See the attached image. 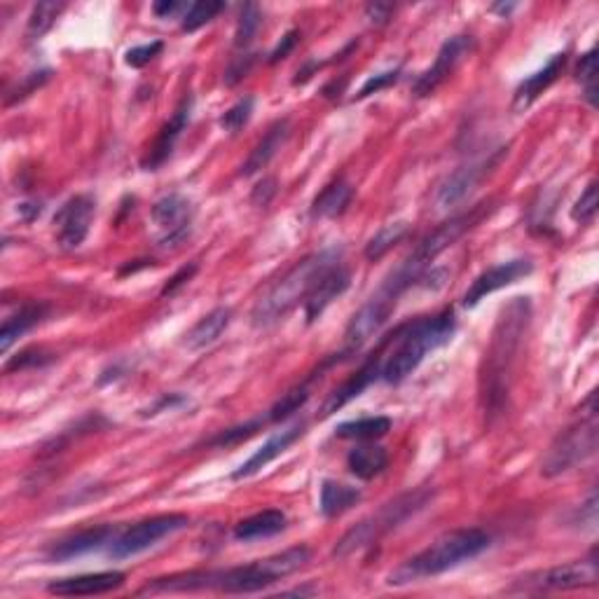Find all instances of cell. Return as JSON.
Returning <instances> with one entry per match:
<instances>
[{
    "label": "cell",
    "mask_w": 599,
    "mask_h": 599,
    "mask_svg": "<svg viewBox=\"0 0 599 599\" xmlns=\"http://www.w3.org/2000/svg\"><path fill=\"white\" fill-rule=\"evenodd\" d=\"M50 354L43 349L33 347V349H24L22 354H17L12 361L5 363V373H12V370H26V368H38V366H45L47 361H50Z\"/></svg>",
    "instance_id": "obj_40"
},
{
    "label": "cell",
    "mask_w": 599,
    "mask_h": 599,
    "mask_svg": "<svg viewBox=\"0 0 599 599\" xmlns=\"http://www.w3.org/2000/svg\"><path fill=\"white\" fill-rule=\"evenodd\" d=\"M354 188L347 181H335L321 190L312 204V218H337L347 211Z\"/></svg>",
    "instance_id": "obj_29"
},
{
    "label": "cell",
    "mask_w": 599,
    "mask_h": 599,
    "mask_svg": "<svg viewBox=\"0 0 599 599\" xmlns=\"http://www.w3.org/2000/svg\"><path fill=\"white\" fill-rule=\"evenodd\" d=\"M433 497L431 490H417L410 494H401L389 504H384L375 515H370L363 522H358L354 529H349L347 534L337 541L335 546V557H349L354 553H361L382 539L384 534L394 532L398 525H403L405 520L412 518L417 511L429 504Z\"/></svg>",
    "instance_id": "obj_8"
},
{
    "label": "cell",
    "mask_w": 599,
    "mask_h": 599,
    "mask_svg": "<svg viewBox=\"0 0 599 599\" xmlns=\"http://www.w3.org/2000/svg\"><path fill=\"white\" fill-rule=\"evenodd\" d=\"M473 45L475 40L471 36H454L445 40L443 47L438 50L436 61H433L431 68H426V71L419 75L412 92L417 96H429L436 92V89L454 73V68L464 61L466 54L473 52Z\"/></svg>",
    "instance_id": "obj_13"
},
{
    "label": "cell",
    "mask_w": 599,
    "mask_h": 599,
    "mask_svg": "<svg viewBox=\"0 0 599 599\" xmlns=\"http://www.w3.org/2000/svg\"><path fill=\"white\" fill-rule=\"evenodd\" d=\"M312 380H314V377H309L307 382L298 384V387L281 396L279 401L274 403V408L270 410L267 419H270V422H284V419L295 415V412H298L302 405L309 401V384H312Z\"/></svg>",
    "instance_id": "obj_34"
},
{
    "label": "cell",
    "mask_w": 599,
    "mask_h": 599,
    "mask_svg": "<svg viewBox=\"0 0 599 599\" xmlns=\"http://www.w3.org/2000/svg\"><path fill=\"white\" fill-rule=\"evenodd\" d=\"M529 323V300L515 298L501 312L494 326L492 342L485 351L483 370H480V398L487 417L499 415L504 410L508 391H511L513 366L518 361L522 337Z\"/></svg>",
    "instance_id": "obj_2"
},
{
    "label": "cell",
    "mask_w": 599,
    "mask_h": 599,
    "mask_svg": "<svg viewBox=\"0 0 599 599\" xmlns=\"http://www.w3.org/2000/svg\"><path fill=\"white\" fill-rule=\"evenodd\" d=\"M349 471L361 480H373L377 475L384 473V468L389 466V454L382 445L363 443L356 445L347 457Z\"/></svg>",
    "instance_id": "obj_27"
},
{
    "label": "cell",
    "mask_w": 599,
    "mask_h": 599,
    "mask_svg": "<svg viewBox=\"0 0 599 599\" xmlns=\"http://www.w3.org/2000/svg\"><path fill=\"white\" fill-rule=\"evenodd\" d=\"M286 515L281 511H260L251 518H246L234 527V539L251 543V541H260V539H270V536H277L286 529Z\"/></svg>",
    "instance_id": "obj_26"
},
{
    "label": "cell",
    "mask_w": 599,
    "mask_h": 599,
    "mask_svg": "<svg viewBox=\"0 0 599 599\" xmlns=\"http://www.w3.org/2000/svg\"><path fill=\"white\" fill-rule=\"evenodd\" d=\"M391 15H394V5L389 3H370L366 8V17L370 24L375 26H384L391 19Z\"/></svg>",
    "instance_id": "obj_44"
},
{
    "label": "cell",
    "mask_w": 599,
    "mask_h": 599,
    "mask_svg": "<svg viewBox=\"0 0 599 599\" xmlns=\"http://www.w3.org/2000/svg\"><path fill=\"white\" fill-rule=\"evenodd\" d=\"M96 213V204L92 197L75 195L68 202L61 204V209L54 213V234L61 249H78L85 242L89 227H92Z\"/></svg>",
    "instance_id": "obj_12"
},
{
    "label": "cell",
    "mask_w": 599,
    "mask_h": 599,
    "mask_svg": "<svg viewBox=\"0 0 599 599\" xmlns=\"http://www.w3.org/2000/svg\"><path fill=\"white\" fill-rule=\"evenodd\" d=\"M408 234V223L405 220H398V223H389L384 225L380 232L370 239L366 246V258L368 260H380L387 256V253L394 249V246L401 242V239Z\"/></svg>",
    "instance_id": "obj_31"
},
{
    "label": "cell",
    "mask_w": 599,
    "mask_h": 599,
    "mask_svg": "<svg viewBox=\"0 0 599 599\" xmlns=\"http://www.w3.org/2000/svg\"><path fill=\"white\" fill-rule=\"evenodd\" d=\"M263 424H265V419H263V417L251 419V422L239 424V426H234V429H227V431H223V433H218L216 438H211V440H209V445H213V447L237 445V443H242V440L251 438L253 433H256L258 429H263Z\"/></svg>",
    "instance_id": "obj_38"
},
{
    "label": "cell",
    "mask_w": 599,
    "mask_h": 599,
    "mask_svg": "<svg viewBox=\"0 0 599 599\" xmlns=\"http://www.w3.org/2000/svg\"><path fill=\"white\" fill-rule=\"evenodd\" d=\"M307 546L288 548L265 560L244 564V567L216 569V571H188V574H174L167 578H155L139 595H164V592H197V590H218L227 595H246V592L265 590L267 585L281 581V578L295 574L309 562Z\"/></svg>",
    "instance_id": "obj_1"
},
{
    "label": "cell",
    "mask_w": 599,
    "mask_h": 599,
    "mask_svg": "<svg viewBox=\"0 0 599 599\" xmlns=\"http://www.w3.org/2000/svg\"><path fill=\"white\" fill-rule=\"evenodd\" d=\"M305 429H307V424L298 422V424L288 426V429H284V431L274 433V436L267 440V443L260 447V450L253 452V457L246 461V464H242L237 468V471H234L232 478L234 480H244V478H251V475L263 471L267 464H272L274 459L281 457V454H284L288 447L295 443V440L305 436Z\"/></svg>",
    "instance_id": "obj_18"
},
{
    "label": "cell",
    "mask_w": 599,
    "mask_h": 599,
    "mask_svg": "<svg viewBox=\"0 0 599 599\" xmlns=\"http://www.w3.org/2000/svg\"><path fill=\"white\" fill-rule=\"evenodd\" d=\"M66 5L64 3H54V0H45V3H38L36 8L31 10L29 17V26H26V36L31 40H40L47 31L52 29L54 22H57L61 12H64Z\"/></svg>",
    "instance_id": "obj_32"
},
{
    "label": "cell",
    "mask_w": 599,
    "mask_h": 599,
    "mask_svg": "<svg viewBox=\"0 0 599 599\" xmlns=\"http://www.w3.org/2000/svg\"><path fill=\"white\" fill-rule=\"evenodd\" d=\"M349 284H351V272L347 270V265H344L342 260L340 263H335L333 267H328V270L316 279L312 291H309L305 298L307 323H314L319 319V316L326 312V309L333 305L344 291H347Z\"/></svg>",
    "instance_id": "obj_15"
},
{
    "label": "cell",
    "mask_w": 599,
    "mask_h": 599,
    "mask_svg": "<svg viewBox=\"0 0 599 599\" xmlns=\"http://www.w3.org/2000/svg\"><path fill=\"white\" fill-rule=\"evenodd\" d=\"M230 323H232V309L216 307L213 312L202 316V319H199L195 326L190 328V333L185 335V347L192 351L211 347V344L225 333Z\"/></svg>",
    "instance_id": "obj_24"
},
{
    "label": "cell",
    "mask_w": 599,
    "mask_h": 599,
    "mask_svg": "<svg viewBox=\"0 0 599 599\" xmlns=\"http://www.w3.org/2000/svg\"><path fill=\"white\" fill-rule=\"evenodd\" d=\"M274 192H277V181H274V178H265V181L256 185V190H253V204L267 206L274 197Z\"/></svg>",
    "instance_id": "obj_46"
},
{
    "label": "cell",
    "mask_w": 599,
    "mask_h": 599,
    "mask_svg": "<svg viewBox=\"0 0 599 599\" xmlns=\"http://www.w3.org/2000/svg\"><path fill=\"white\" fill-rule=\"evenodd\" d=\"M190 110H192V99H190V96H185V99L181 101V106L176 108V113L171 115V120L167 122V125L162 127V132H160V136H157L155 146L150 148L148 157H146V160H143V169L155 171L157 167H162V164L169 160L171 153H174L176 141L181 139L183 129L188 127Z\"/></svg>",
    "instance_id": "obj_19"
},
{
    "label": "cell",
    "mask_w": 599,
    "mask_h": 599,
    "mask_svg": "<svg viewBox=\"0 0 599 599\" xmlns=\"http://www.w3.org/2000/svg\"><path fill=\"white\" fill-rule=\"evenodd\" d=\"M487 548H490V534L483 532V529H454V532L443 534L429 548H424L422 553L412 555L401 567L391 571L387 576V583L398 588V585H410L424 581V578L445 574V571L485 553Z\"/></svg>",
    "instance_id": "obj_5"
},
{
    "label": "cell",
    "mask_w": 599,
    "mask_h": 599,
    "mask_svg": "<svg viewBox=\"0 0 599 599\" xmlns=\"http://www.w3.org/2000/svg\"><path fill=\"white\" fill-rule=\"evenodd\" d=\"M595 216H597V183H590L583 195L578 197L574 209H571V218H574L576 223L588 225L595 220Z\"/></svg>",
    "instance_id": "obj_39"
},
{
    "label": "cell",
    "mask_w": 599,
    "mask_h": 599,
    "mask_svg": "<svg viewBox=\"0 0 599 599\" xmlns=\"http://www.w3.org/2000/svg\"><path fill=\"white\" fill-rule=\"evenodd\" d=\"M527 274H532V263H529L527 258L506 260V263L490 267V270H485L483 274L475 277L471 288H468L464 295V307H475L480 300H485L487 295L515 284V281L527 277Z\"/></svg>",
    "instance_id": "obj_14"
},
{
    "label": "cell",
    "mask_w": 599,
    "mask_h": 599,
    "mask_svg": "<svg viewBox=\"0 0 599 599\" xmlns=\"http://www.w3.org/2000/svg\"><path fill=\"white\" fill-rule=\"evenodd\" d=\"M342 260V249L340 246H328L312 253V256L302 258L300 263H295L277 284L267 288L260 295V300L253 307L251 319L256 328H272L274 323H279L284 316L300 305V300L305 302L307 293L312 291L316 279L321 277L328 267Z\"/></svg>",
    "instance_id": "obj_4"
},
{
    "label": "cell",
    "mask_w": 599,
    "mask_h": 599,
    "mask_svg": "<svg viewBox=\"0 0 599 599\" xmlns=\"http://www.w3.org/2000/svg\"><path fill=\"white\" fill-rule=\"evenodd\" d=\"M260 24H263V12H260L258 5H244L242 10V17H239V24H237V33H234V45L237 47H246L253 40V36H256Z\"/></svg>",
    "instance_id": "obj_35"
},
{
    "label": "cell",
    "mask_w": 599,
    "mask_h": 599,
    "mask_svg": "<svg viewBox=\"0 0 599 599\" xmlns=\"http://www.w3.org/2000/svg\"><path fill=\"white\" fill-rule=\"evenodd\" d=\"M597 431V394H590L588 401L581 405V419L567 426L555 438V443L548 447L541 473L546 478H557V475L569 473L571 468L588 461L597 452Z\"/></svg>",
    "instance_id": "obj_7"
},
{
    "label": "cell",
    "mask_w": 599,
    "mask_h": 599,
    "mask_svg": "<svg viewBox=\"0 0 599 599\" xmlns=\"http://www.w3.org/2000/svg\"><path fill=\"white\" fill-rule=\"evenodd\" d=\"M45 316L47 305H40V302H26V305L19 307L15 314L3 321V328H0V351L8 354L12 344L29 333L31 328H36Z\"/></svg>",
    "instance_id": "obj_23"
},
{
    "label": "cell",
    "mask_w": 599,
    "mask_h": 599,
    "mask_svg": "<svg viewBox=\"0 0 599 599\" xmlns=\"http://www.w3.org/2000/svg\"><path fill=\"white\" fill-rule=\"evenodd\" d=\"M391 431L389 417H363L354 419V422H344L335 429L337 438H351V440H375L387 436Z\"/></svg>",
    "instance_id": "obj_30"
},
{
    "label": "cell",
    "mask_w": 599,
    "mask_h": 599,
    "mask_svg": "<svg viewBox=\"0 0 599 599\" xmlns=\"http://www.w3.org/2000/svg\"><path fill=\"white\" fill-rule=\"evenodd\" d=\"M361 501V490L349 487L344 483H335V480H323L321 485V513L326 518H340L342 513H347L349 508H354Z\"/></svg>",
    "instance_id": "obj_28"
},
{
    "label": "cell",
    "mask_w": 599,
    "mask_h": 599,
    "mask_svg": "<svg viewBox=\"0 0 599 599\" xmlns=\"http://www.w3.org/2000/svg\"><path fill=\"white\" fill-rule=\"evenodd\" d=\"M125 574L122 571H99V574H82L71 578H59L47 585L50 595L59 597H89V595H106L125 585Z\"/></svg>",
    "instance_id": "obj_16"
},
{
    "label": "cell",
    "mask_w": 599,
    "mask_h": 599,
    "mask_svg": "<svg viewBox=\"0 0 599 599\" xmlns=\"http://www.w3.org/2000/svg\"><path fill=\"white\" fill-rule=\"evenodd\" d=\"M113 541H115V529L110 525L82 529V532L68 536V539H64V541H59L57 546L50 550V560L52 562L73 560V557L92 553V550H99L106 546V543H113Z\"/></svg>",
    "instance_id": "obj_21"
},
{
    "label": "cell",
    "mask_w": 599,
    "mask_h": 599,
    "mask_svg": "<svg viewBox=\"0 0 599 599\" xmlns=\"http://www.w3.org/2000/svg\"><path fill=\"white\" fill-rule=\"evenodd\" d=\"M398 78H401V71H387V73H380V75H375V78H370L366 85H363L361 89H358V94H356V99H366V96H370V94H377V92H382V89H387V87H391V85H396L398 82Z\"/></svg>",
    "instance_id": "obj_42"
},
{
    "label": "cell",
    "mask_w": 599,
    "mask_h": 599,
    "mask_svg": "<svg viewBox=\"0 0 599 599\" xmlns=\"http://www.w3.org/2000/svg\"><path fill=\"white\" fill-rule=\"evenodd\" d=\"M223 10H225V3H220V0H199V3L190 5V8L185 10L181 29L185 33H195L202 29V26L213 22V19H216Z\"/></svg>",
    "instance_id": "obj_33"
},
{
    "label": "cell",
    "mask_w": 599,
    "mask_h": 599,
    "mask_svg": "<svg viewBox=\"0 0 599 599\" xmlns=\"http://www.w3.org/2000/svg\"><path fill=\"white\" fill-rule=\"evenodd\" d=\"M506 155H508V148H499L490 155L480 157V160L464 164V167H459L454 174L447 176L436 192V209L447 211L452 209V206H457L459 202H464V199L475 190V185L483 181L485 176H490Z\"/></svg>",
    "instance_id": "obj_11"
},
{
    "label": "cell",
    "mask_w": 599,
    "mask_h": 599,
    "mask_svg": "<svg viewBox=\"0 0 599 599\" xmlns=\"http://www.w3.org/2000/svg\"><path fill=\"white\" fill-rule=\"evenodd\" d=\"M382 363H384V358L380 356V349H377L375 354L368 358L366 366L358 370V373L354 377H349V380L344 382L340 389H335L333 394L328 396V401L323 403L321 415L323 417H330V415H333V412L344 408V405H347L351 401V398L361 396L363 391H366L370 387V384H373L377 380V377H380Z\"/></svg>",
    "instance_id": "obj_20"
},
{
    "label": "cell",
    "mask_w": 599,
    "mask_h": 599,
    "mask_svg": "<svg viewBox=\"0 0 599 599\" xmlns=\"http://www.w3.org/2000/svg\"><path fill=\"white\" fill-rule=\"evenodd\" d=\"M298 38H300V33L298 31H291V33H286L284 38H281V43L274 47V52L270 54V64H277V61H281V59H286L288 54L293 52V47L298 45Z\"/></svg>",
    "instance_id": "obj_45"
},
{
    "label": "cell",
    "mask_w": 599,
    "mask_h": 599,
    "mask_svg": "<svg viewBox=\"0 0 599 599\" xmlns=\"http://www.w3.org/2000/svg\"><path fill=\"white\" fill-rule=\"evenodd\" d=\"M253 106H256V101L251 99V96H246V99L237 101L230 110H225V115L220 117V127L225 129V132L237 134L239 129H244L249 125L251 115H253Z\"/></svg>",
    "instance_id": "obj_36"
},
{
    "label": "cell",
    "mask_w": 599,
    "mask_h": 599,
    "mask_svg": "<svg viewBox=\"0 0 599 599\" xmlns=\"http://www.w3.org/2000/svg\"><path fill=\"white\" fill-rule=\"evenodd\" d=\"M188 525H190L188 515H181V513L155 515V518L143 520L139 525L129 527L127 532L115 536V541L110 543L108 555L113 557V560H127V557H134L143 553V550L153 548L155 543H160L162 539H167V536Z\"/></svg>",
    "instance_id": "obj_9"
},
{
    "label": "cell",
    "mask_w": 599,
    "mask_h": 599,
    "mask_svg": "<svg viewBox=\"0 0 599 599\" xmlns=\"http://www.w3.org/2000/svg\"><path fill=\"white\" fill-rule=\"evenodd\" d=\"M433 260L436 258L424 249L422 242H419L417 249L412 251L410 256L396 267V270H391L389 277L382 281V286L370 295L366 305L351 316L349 326L344 330V349H342L344 356L354 354V351L361 349L370 337L380 333V328L389 321V316L396 309L401 295L408 291L419 277H422L426 267H429Z\"/></svg>",
    "instance_id": "obj_3"
},
{
    "label": "cell",
    "mask_w": 599,
    "mask_h": 599,
    "mask_svg": "<svg viewBox=\"0 0 599 599\" xmlns=\"http://www.w3.org/2000/svg\"><path fill=\"white\" fill-rule=\"evenodd\" d=\"M454 328V314L447 309L443 314L426 316V319L412 321L408 326H401L394 333L396 349L384 358L380 377L389 384L403 382L405 377H410L415 370L422 366V361L431 351H436L452 340Z\"/></svg>",
    "instance_id": "obj_6"
},
{
    "label": "cell",
    "mask_w": 599,
    "mask_h": 599,
    "mask_svg": "<svg viewBox=\"0 0 599 599\" xmlns=\"http://www.w3.org/2000/svg\"><path fill=\"white\" fill-rule=\"evenodd\" d=\"M162 50H164L162 40H153V43H148V45L132 47V50L125 54V61H127V66H132V68H143L146 64H150L155 57H160Z\"/></svg>",
    "instance_id": "obj_41"
},
{
    "label": "cell",
    "mask_w": 599,
    "mask_h": 599,
    "mask_svg": "<svg viewBox=\"0 0 599 599\" xmlns=\"http://www.w3.org/2000/svg\"><path fill=\"white\" fill-rule=\"evenodd\" d=\"M564 66H567V52H560V54H555V57L550 59L548 64L541 68V71H536L534 75H529L527 80H522L518 89H515L513 108L520 113V110H527L529 106H532V103L539 99V96L546 92V89L553 85L557 78H560Z\"/></svg>",
    "instance_id": "obj_22"
},
{
    "label": "cell",
    "mask_w": 599,
    "mask_h": 599,
    "mask_svg": "<svg viewBox=\"0 0 599 599\" xmlns=\"http://www.w3.org/2000/svg\"><path fill=\"white\" fill-rule=\"evenodd\" d=\"M288 139V120H279L267 129V134L258 141V146L251 150L249 160L242 164V176H253L260 169H265Z\"/></svg>",
    "instance_id": "obj_25"
},
{
    "label": "cell",
    "mask_w": 599,
    "mask_h": 599,
    "mask_svg": "<svg viewBox=\"0 0 599 599\" xmlns=\"http://www.w3.org/2000/svg\"><path fill=\"white\" fill-rule=\"evenodd\" d=\"M595 78H597V52L590 50L583 54L581 61H578V68H576V80L585 85V99H588L590 106H597Z\"/></svg>",
    "instance_id": "obj_37"
},
{
    "label": "cell",
    "mask_w": 599,
    "mask_h": 599,
    "mask_svg": "<svg viewBox=\"0 0 599 599\" xmlns=\"http://www.w3.org/2000/svg\"><path fill=\"white\" fill-rule=\"evenodd\" d=\"M195 272H197V265L195 263H190V265H185V267H181V270H178L174 277L169 279V284L162 288V295H171V293H176L178 288L181 286H185L188 284V281L195 277Z\"/></svg>",
    "instance_id": "obj_43"
},
{
    "label": "cell",
    "mask_w": 599,
    "mask_h": 599,
    "mask_svg": "<svg viewBox=\"0 0 599 599\" xmlns=\"http://www.w3.org/2000/svg\"><path fill=\"white\" fill-rule=\"evenodd\" d=\"M183 8H185V5L178 3V0H160V3L153 5V12H155L157 17L169 19V17L178 15V12H181Z\"/></svg>",
    "instance_id": "obj_47"
},
{
    "label": "cell",
    "mask_w": 599,
    "mask_h": 599,
    "mask_svg": "<svg viewBox=\"0 0 599 599\" xmlns=\"http://www.w3.org/2000/svg\"><path fill=\"white\" fill-rule=\"evenodd\" d=\"M150 216H153L155 225L160 227V230L167 232V237L162 239V244L171 246L181 242L185 234H188L192 209H190V202L183 195H167L153 206V213H150Z\"/></svg>",
    "instance_id": "obj_17"
},
{
    "label": "cell",
    "mask_w": 599,
    "mask_h": 599,
    "mask_svg": "<svg viewBox=\"0 0 599 599\" xmlns=\"http://www.w3.org/2000/svg\"><path fill=\"white\" fill-rule=\"evenodd\" d=\"M515 8V5H494V12H504V15H508V12H511Z\"/></svg>",
    "instance_id": "obj_48"
},
{
    "label": "cell",
    "mask_w": 599,
    "mask_h": 599,
    "mask_svg": "<svg viewBox=\"0 0 599 599\" xmlns=\"http://www.w3.org/2000/svg\"><path fill=\"white\" fill-rule=\"evenodd\" d=\"M597 555L592 550L588 560L560 564V567L536 571V574L522 578L513 590L522 592H550V590H578L595 588L597 585Z\"/></svg>",
    "instance_id": "obj_10"
}]
</instances>
